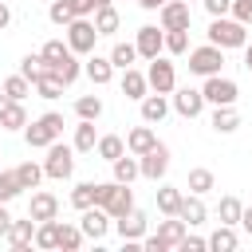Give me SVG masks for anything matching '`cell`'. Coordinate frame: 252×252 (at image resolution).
Instances as JSON below:
<instances>
[{"mask_svg": "<svg viewBox=\"0 0 252 252\" xmlns=\"http://www.w3.org/2000/svg\"><path fill=\"white\" fill-rule=\"evenodd\" d=\"M16 177H20L24 189H39V181H43L47 173H43V165H35V161H20V165H16Z\"/></svg>", "mask_w": 252, "mask_h": 252, "instance_id": "34", "label": "cell"}, {"mask_svg": "<svg viewBox=\"0 0 252 252\" xmlns=\"http://www.w3.org/2000/svg\"><path fill=\"white\" fill-rule=\"evenodd\" d=\"M71 205L83 213V209H91L94 205V181H79L75 189H71Z\"/></svg>", "mask_w": 252, "mask_h": 252, "instance_id": "43", "label": "cell"}, {"mask_svg": "<svg viewBox=\"0 0 252 252\" xmlns=\"http://www.w3.org/2000/svg\"><path fill=\"white\" fill-rule=\"evenodd\" d=\"M165 51H169V55H185V51H189V28L165 32Z\"/></svg>", "mask_w": 252, "mask_h": 252, "instance_id": "45", "label": "cell"}, {"mask_svg": "<svg viewBox=\"0 0 252 252\" xmlns=\"http://www.w3.org/2000/svg\"><path fill=\"white\" fill-rule=\"evenodd\" d=\"M236 244H240L236 224H220V228L209 236V248H213V252H236Z\"/></svg>", "mask_w": 252, "mask_h": 252, "instance_id": "26", "label": "cell"}, {"mask_svg": "<svg viewBox=\"0 0 252 252\" xmlns=\"http://www.w3.org/2000/svg\"><path fill=\"white\" fill-rule=\"evenodd\" d=\"M209 43H217V47H244L248 43V24H240L236 16H213V24H209Z\"/></svg>", "mask_w": 252, "mask_h": 252, "instance_id": "1", "label": "cell"}, {"mask_svg": "<svg viewBox=\"0 0 252 252\" xmlns=\"http://www.w3.org/2000/svg\"><path fill=\"white\" fill-rule=\"evenodd\" d=\"M94 154H98L102 161H114V158H122V154H126V142H122L118 134H102V138H98V146H94Z\"/></svg>", "mask_w": 252, "mask_h": 252, "instance_id": "31", "label": "cell"}, {"mask_svg": "<svg viewBox=\"0 0 252 252\" xmlns=\"http://www.w3.org/2000/svg\"><path fill=\"white\" fill-rule=\"evenodd\" d=\"M71 8H75V16H91V12H94L91 0H71Z\"/></svg>", "mask_w": 252, "mask_h": 252, "instance_id": "51", "label": "cell"}, {"mask_svg": "<svg viewBox=\"0 0 252 252\" xmlns=\"http://www.w3.org/2000/svg\"><path fill=\"white\" fill-rule=\"evenodd\" d=\"M134 59H138V47H134V43H114V47H110V63H114L118 71L134 67Z\"/></svg>", "mask_w": 252, "mask_h": 252, "instance_id": "39", "label": "cell"}, {"mask_svg": "<svg viewBox=\"0 0 252 252\" xmlns=\"http://www.w3.org/2000/svg\"><path fill=\"white\" fill-rule=\"evenodd\" d=\"M75 154H91L94 146H98V134H94V122L91 118H79V126H75Z\"/></svg>", "mask_w": 252, "mask_h": 252, "instance_id": "23", "label": "cell"}, {"mask_svg": "<svg viewBox=\"0 0 252 252\" xmlns=\"http://www.w3.org/2000/svg\"><path fill=\"white\" fill-rule=\"evenodd\" d=\"M146 79H150V91H158V94H173V91H177V71H173V63L161 59V55L150 59Z\"/></svg>", "mask_w": 252, "mask_h": 252, "instance_id": "9", "label": "cell"}, {"mask_svg": "<svg viewBox=\"0 0 252 252\" xmlns=\"http://www.w3.org/2000/svg\"><path fill=\"white\" fill-rule=\"evenodd\" d=\"M173 110H177L181 118H197V114L205 110V94H201L197 87H181V91H173Z\"/></svg>", "mask_w": 252, "mask_h": 252, "instance_id": "13", "label": "cell"}, {"mask_svg": "<svg viewBox=\"0 0 252 252\" xmlns=\"http://www.w3.org/2000/svg\"><path fill=\"white\" fill-rule=\"evenodd\" d=\"M205 248H209V240H205V236H189V232H185L181 252H205Z\"/></svg>", "mask_w": 252, "mask_h": 252, "instance_id": "49", "label": "cell"}, {"mask_svg": "<svg viewBox=\"0 0 252 252\" xmlns=\"http://www.w3.org/2000/svg\"><path fill=\"white\" fill-rule=\"evenodd\" d=\"M201 94H205L209 106H232V102L240 98V87H236L232 79H224V75H209L205 87H201Z\"/></svg>", "mask_w": 252, "mask_h": 252, "instance_id": "7", "label": "cell"}, {"mask_svg": "<svg viewBox=\"0 0 252 252\" xmlns=\"http://www.w3.org/2000/svg\"><path fill=\"white\" fill-rule=\"evenodd\" d=\"M217 185V177H213V169H205V165H197V169H189V193H209Z\"/></svg>", "mask_w": 252, "mask_h": 252, "instance_id": "37", "label": "cell"}, {"mask_svg": "<svg viewBox=\"0 0 252 252\" xmlns=\"http://www.w3.org/2000/svg\"><path fill=\"white\" fill-rule=\"evenodd\" d=\"M0 126H4V130H24V126H28V110H24V102L12 98V102L0 110Z\"/></svg>", "mask_w": 252, "mask_h": 252, "instance_id": "30", "label": "cell"}, {"mask_svg": "<svg viewBox=\"0 0 252 252\" xmlns=\"http://www.w3.org/2000/svg\"><path fill=\"white\" fill-rule=\"evenodd\" d=\"M110 224H114V217H110L102 205H91V209H83V213H79V228H83V232H87V240H94V244L110 232Z\"/></svg>", "mask_w": 252, "mask_h": 252, "instance_id": "8", "label": "cell"}, {"mask_svg": "<svg viewBox=\"0 0 252 252\" xmlns=\"http://www.w3.org/2000/svg\"><path fill=\"white\" fill-rule=\"evenodd\" d=\"M185 232H189V224H185L181 217H165V220L158 224L154 236H142V248H146V252H169V248H181Z\"/></svg>", "mask_w": 252, "mask_h": 252, "instance_id": "3", "label": "cell"}, {"mask_svg": "<svg viewBox=\"0 0 252 252\" xmlns=\"http://www.w3.org/2000/svg\"><path fill=\"white\" fill-rule=\"evenodd\" d=\"M20 75H24V79H32V83H35V79H43V75H47L43 55H24V59H20Z\"/></svg>", "mask_w": 252, "mask_h": 252, "instance_id": "41", "label": "cell"}, {"mask_svg": "<svg viewBox=\"0 0 252 252\" xmlns=\"http://www.w3.org/2000/svg\"><path fill=\"white\" fill-rule=\"evenodd\" d=\"M28 217H32V220H55V217H59V201H55V193H32Z\"/></svg>", "mask_w": 252, "mask_h": 252, "instance_id": "17", "label": "cell"}, {"mask_svg": "<svg viewBox=\"0 0 252 252\" xmlns=\"http://www.w3.org/2000/svg\"><path fill=\"white\" fill-rule=\"evenodd\" d=\"M20 193H24V185H20L16 169H0V201L8 205V201H16Z\"/></svg>", "mask_w": 252, "mask_h": 252, "instance_id": "38", "label": "cell"}, {"mask_svg": "<svg viewBox=\"0 0 252 252\" xmlns=\"http://www.w3.org/2000/svg\"><path fill=\"white\" fill-rule=\"evenodd\" d=\"M43 173L55 177V181H67V177L75 173V146L51 142V146H47V158H43Z\"/></svg>", "mask_w": 252, "mask_h": 252, "instance_id": "6", "label": "cell"}, {"mask_svg": "<svg viewBox=\"0 0 252 252\" xmlns=\"http://www.w3.org/2000/svg\"><path fill=\"white\" fill-rule=\"evenodd\" d=\"M232 16L240 24H252V0H232Z\"/></svg>", "mask_w": 252, "mask_h": 252, "instance_id": "48", "label": "cell"}, {"mask_svg": "<svg viewBox=\"0 0 252 252\" xmlns=\"http://www.w3.org/2000/svg\"><path fill=\"white\" fill-rule=\"evenodd\" d=\"M8 228H12V213H8V205L0 201V236H8Z\"/></svg>", "mask_w": 252, "mask_h": 252, "instance_id": "50", "label": "cell"}, {"mask_svg": "<svg viewBox=\"0 0 252 252\" xmlns=\"http://www.w3.org/2000/svg\"><path fill=\"white\" fill-rule=\"evenodd\" d=\"M161 4H169V0H138V8H146V12H158Z\"/></svg>", "mask_w": 252, "mask_h": 252, "instance_id": "54", "label": "cell"}, {"mask_svg": "<svg viewBox=\"0 0 252 252\" xmlns=\"http://www.w3.org/2000/svg\"><path fill=\"white\" fill-rule=\"evenodd\" d=\"M83 75H87L94 87H106V83L114 79V63H110V55H94V51H91V59L83 63Z\"/></svg>", "mask_w": 252, "mask_h": 252, "instance_id": "16", "label": "cell"}, {"mask_svg": "<svg viewBox=\"0 0 252 252\" xmlns=\"http://www.w3.org/2000/svg\"><path fill=\"white\" fill-rule=\"evenodd\" d=\"M83 240H87V232H83L79 224H63V220H59V248H63V252H79Z\"/></svg>", "mask_w": 252, "mask_h": 252, "instance_id": "32", "label": "cell"}, {"mask_svg": "<svg viewBox=\"0 0 252 252\" xmlns=\"http://www.w3.org/2000/svg\"><path fill=\"white\" fill-rule=\"evenodd\" d=\"M189 228H197V224H205V217H209V209H205V201H201V193H189L185 201H181V213H177Z\"/></svg>", "mask_w": 252, "mask_h": 252, "instance_id": "21", "label": "cell"}, {"mask_svg": "<svg viewBox=\"0 0 252 252\" xmlns=\"http://www.w3.org/2000/svg\"><path fill=\"white\" fill-rule=\"evenodd\" d=\"M39 55H43V63H47V71H59V67H63V63H67V59H71L75 51H71V43H63V39H47Z\"/></svg>", "mask_w": 252, "mask_h": 252, "instance_id": "20", "label": "cell"}, {"mask_svg": "<svg viewBox=\"0 0 252 252\" xmlns=\"http://www.w3.org/2000/svg\"><path fill=\"white\" fill-rule=\"evenodd\" d=\"M75 114L94 122V118L102 114V98H98V94H83V98H75Z\"/></svg>", "mask_w": 252, "mask_h": 252, "instance_id": "42", "label": "cell"}, {"mask_svg": "<svg viewBox=\"0 0 252 252\" xmlns=\"http://www.w3.org/2000/svg\"><path fill=\"white\" fill-rule=\"evenodd\" d=\"M209 126H213L217 134H232V130L240 126V114H236L232 106H213V118H209Z\"/></svg>", "mask_w": 252, "mask_h": 252, "instance_id": "28", "label": "cell"}, {"mask_svg": "<svg viewBox=\"0 0 252 252\" xmlns=\"http://www.w3.org/2000/svg\"><path fill=\"white\" fill-rule=\"evenodd\" d=\"M55 75H59V79H63V83H67V87H71V83H75V79H79V75H83V63H79V59H75V55H71V59H67V63H63V67H59V71H55Z\"/></svg>", "mask_w": 252, "mask_h": 252, "instance_id": "46", "label": "cell"}, {"mask_svg": "<svg viewBox=\"0 0 252 252\" xmlns=\"http://www.w3.org/2000/svg\"><path fill=\"white\" fill-rule=\"evenodd\" d=\"M240 213H244V205H240L236 197H220V205H217L220 224H240Z\"/></svg>", "mask_w": 252, "mask_h": 252, "instance_id": "40", "label": "cell"}, {"mask_svg": "<svg viewBox=\"0 0 252 252\" xmlns=\"http://www.w3.org/2000/svg\"><path fill=\"white\" fill-rule=\"evenodd\" d=\"M63 87H67V83H63L55 71H47L43 79H35V94H39V98H47V102H51V98H59V94H63Z\"/></svg>", "mask_w": 252, "mask_h": 252, "instance_id": "33", "label": "cell"}, {"mask_svg": "<svg viewBox=\"0 0 252 252\" xmlns=\"http://www.w3.org/2000/svg\"><path fill=\"white\" fill-rule=\"evenodd\" d=\"M134 47H138V55H142V59H158V55L165 51V28H154V24L138 28Z\"/></svg>", "mask_w": 252, "mask_h": 252, "instance_id": "10", "label": "cell"}, {"mask_svg": "<svg viewBox=\"0 0 252 252\" xmlns=\"http://www.w3.org/2000/svg\"><path fill=\"white\" fill-rule=\"evenodd\" d=\"M154 146H158V134H154L150 126H134V130L126 134V150L138 154V158H142L146 150H154Z\"/></svg>", "mask_w": 252, "mask_h": 252, "instance_id": "22", "label": "cell"}, {"mask_svg": "<svg viewBox=\"0 0 252 252\" xmlns=\"http://www.w3.org/2000/svg\"><path fill=\"white\" fill-rule=\"evenodd\" d=\"M47 16H51V24H59V28H67V24L75 20V8H71V0H51V8H47Z\"/></svg>", "mask_w": 252, "mask_h": 252, "instance_id": "44", "label": "cell"}, {"mask_svg": "<svg viewBox=\"0 0 252 252\" xmlns=\"http://www.w3.org/2000/svg\"><path fill=\"white\" fill-rule=\"evenodd\" d=\"M158 20H161V28L165 32H181V28H189V0H169V4H161L158 8Z\"/></svg>", "mask_w": 252, "mask_h": 252, "instance_id": "12", "label": "cell"}, {"mask_svg": "<svg viewBox=\"0 0 252 252\" xmlns=\"http://www.w3.org/2000/svg\"><path fill=\"white\" fill-rule=\"evenodd\" d=\"M8 24H12V8H8V4H4V0H0V32H4V28H8Z\"/></svg>", "mask_w": 252, "mask_h": 252, "instance_id": "53", "label": "cell"}, {"mask_svg": "<svg viewBox=\"0 0 252 252\" xmlns=\"http://www.w3.org/2000/svg\"><path fill=\"white\" fill-rule=\"evenodd\" d=\"M8 102H12V98H8V94H4V91H0V110H4V106H8Z\"/></svg>", "mask_w": 252, "mask_h": 252, "instance_id": "56", "label": "cell"}, {"mask_svg": "<svg viewBox=\"0 0 252 252\" xmlns=\"http://www.w3.org/2000/svg\"><path fill=\"white\" fill-rule=\"evenodd\" d=\"M4 240H8L12 248H20V252H24V248H32V244H35V220H32V217L12 220V228H8V236H4Z\"/></svg>", "mask_w": 252, "mask_h": 252, "instance_id": "18", "label": "cell"}, {"mask_svg": "<svg viewBox=\"0 0 252 252\" xmlns=\"http://www.w3.org/2000/svg\"><path fill=\"white\" fill-rule=\"evenodd\" d=\"M154 197H158V209H161L165 217H177V213H181V201H185L181 189H173V185H158Z\"/></svg>", "mask_w": 252, "mask_h": 252, "instance_id": "25", "label": "cell"}, {"mask_svg": "<svg viewBox=\"0 0 252 252\" xmlns=\"http://www.w3.org/2000/svg\"><path fill=\"white\" fill-rule=\"evenodd\" d=\"M244 67H248V75H252V43H244Z\"/></svg>", "mask_w": 252, "mask_h": 252, "instance_id": "55", "label": "cell"}, {"mask_svg": "<svg viewBox=\"0 0 252 252\" xmlns=\"http://www.w3.org/2000/svg\"><path fill=\"white\" fill-rule=\"evenodd\" d=\"M240 228L252 236V205H244V213H240Z\"/></svg>", "mask_w": 252, "mask_h": 252, "instance_id": "52", "label": "cell"}, {"mask_svg": "<svg viewBox=\"0 0 252 252\" xmlns=\"http://www.w3.org/2000/svg\"><path fill=\"white\" fill-rule=\"evenodd\" d=\"M138 165H142V177H150V181H161L165 177V169H169V146H154V150H146L142 158H138Z\"/></svg>", "mask_w": 252, "mask_h": 252, "instance_id": "11", "label": "cell"}, {"mask_svg": "<svg viewBox=\"0 0 252 252\" xmlns=\"http://www.w3.org/2000/svg\"><path fill=\"white\" fill-rule=\"evenodd\" d=\"M110 169H114V181H122V185H130L134 177H142V165H138V154H122V158H114L110 161Z\"/></svg>", "mask_w": 252, "mask_h": 252, "instance_id": "24", "label": "cell"}, {"mask_svg": "<svg viewBox=\"0 0 252 252\" xmlns=\"http://www.w3.org/2000/svg\"><path fill=\"white\" fill-rule=\"evenodd\" d=\"M114 228H118V236H122V240H142V236H146V228H150V217H146L142 209H130L126 217H118V220H114Z\"/></svg>", "mask_w": 252, "mask_h": 252, "instance_id": "14", "label": "cell"}, {"mask_svg": "<svg viewBox=\"0 0 252 252\" xmlns=\"http://www.w3.org/2000/svg\"><path fill=\"white\" fill-rule=\"evenodd\" d=\"M102 209L118 220V217H126L130 209H134V189L130 185H122V181H114V189H110V197L102 201Z\"/></svg>", "mask_w": 252, "mask_h": 252, "instance_id": "15", "label": "cell"}, {"mask_svg": "<svg viewBox=\"0 0 252 252\" xmlns=\"http://www.w3.org/2000/svg\"><path fill=\"white\" fill-rule=\"evenodd\" d=\"M59 134H63V114H55V110H47V114H39L35 122L24 126V138H28L32 150H47L51 142H59Z\"/></svg>", "mask_w": 252, "mask_h": 252, "instance_id": "2", "label": "cell"}, {"mask_svg": "<svg viewBox=\"0 0 252 252\" xmlns=\"http://www.w3.org/2000/svg\"><path fill=\"white\" fill-rule=\"evenodd\" d=\"M201 4H205L209 16H228L232 12V0H201Z\"/></svg>", "mask_w": 252, "mask_h": 252, "instance_id": "47", "label": "cell"}, {"mask_svg": "<svg viewBox=\"0 0 252 252\" xmlns=\"http://www.w3.org/2000/svg\"><path fill=\"white\" fill-rule=\"evenodd\" d=\"M165 114H169L165 94H158V91H154V94H146V98H142V122H161Z\"/></svg>", "mask_w": 252, "mask_h": 252, "instance_id": "27", "label": "cell"}, {"mask_svg": "<svg viewBox=\"0 0 252 252\" xmlns=\"http://www.w3.org/2000/svg\"><path fill=\"white\" fill-rule=\"evenodd\" d=\"M91 4H94V12H98V8H106V4H110V0H91Z\"/></svg>", "mask_w": 252, "mask_h": 252, "instance_id": "57", "label": "cell"}, {"mask_svg": "<svg viewBox=\"0 0 252 252\" xmlns=\"http://www.w3.org/2000/svg\"><path fill=\"white\" fill-rule=\"evenodd\" d=\"M220 67H224V47H217V43H201V47L189 51V71L193 75L209 79V75H220Z\"/></svg>", "mask_w": 252, "mask_h": 252, "instance_id": "5", "label": "cell"}, {"mask_svg": "<svg viewBox=\"0 0 252 252\" xmlns=\"http://www.w3.org/2000/svg\"><path fill=\"white\" fill-rule=\"evenodd\" d=\"M122 94H126V98H134V102H142V98L150 94V79H146L142 71L126 67V71H122Z\"/></svg>", "mask_w": 252, "mask_h": 252, "instance_id": "19", "label": "cell"}, {"mask_svg": "<svg viewBox=\"0 0 252 252\" xmlns=\"http://www.w3.org/2000/svg\"><path fill=\"white\" fill-rule=\"evenodd\" d=\"M63 32H67V43H71V51H75V55H91V51H94L98 28H94V20H91V16H75Z\"/></svg>", "mask_w": 252, "mask_h": 252, "instance_id": "4", "label": "cell"}, {"mask_svg": "<svg viewBox=\"0 0 252 252\" xmlns=\"http://www.w3.org/2000/svg\"><path fill=\"white\" fill-rule=\"evenodd\" d=\"M118 12H114V4H106V8H98L94 12V28H98V35H114L118 32Z\"/></svg>", "mask_w": 252, "mask_h": 252, "instance_id": "35", "label": "cell"}, {"mask_svg": "<svg viewBox=\"0 0 252 252\" xmlns=\"http://www.w3.org/2000/svg\"><path fill=\"white\" fill-rule=\"evenodd\" d=\"M35 248H59V220H35Z\"/></svg>", "mask_w": 252, "mask_h": 252, "instance_id": "29", "label": "cell"}, {"mask_svg": "<svg viewBox=\"0 0 252 252\" xmlns=\"http://www.w3.org/2000/svg\"><path fill=\"white\" fill-rule=\"evenodd\" d=\"M32 87H35L32 79H24V75H12V79H4V87H0V91H4L8 98H16V102H24V98L32 94Z\"/></svg>", "mask_w": 252, "mask_h": 252, "instance_id": "36", "label": "cell"}]
</instances>
